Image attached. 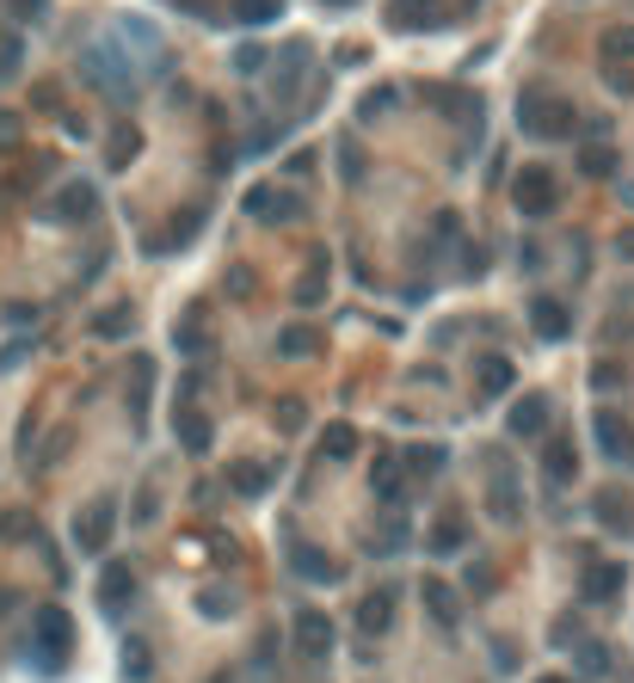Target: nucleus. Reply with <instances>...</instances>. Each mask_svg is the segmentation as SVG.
<instances>
[{"label": "nucleus", "instance_id": "38", "mask_svg": "<svg viewBox=\"0 0 634 683\" xmlns=\"http://www.w3.org/2000/svg\"><path fill=\"white\" fill-rule=\"evenodd\" d=\"M579 167L592 172V179H604V172H610L616 160H610V149H585V160H579Z\"/></svg>", "mask_w": 634, "mask_h": 683}, {"label": "nucleus", "instance_id": "44", "mask_svg": "<svg viewBox=\"0 0 634 683\" xmlns=\"http://www.w3.org/2000/svg\"><path fill=\"white\" fill-rule=\"evenodd\" d=\"M536 683H567V678H536Z\"/></svg>", "mask_w": 634, "mask_h": 683}, {"label": "nucleus", "instance_id": "24", "mask_svg": "<svg viewBox=\"0 0 634 683\" xmlns=\"http://www.w3.org/2000/svg\"><path fill=\"white\" fill-rule=\"evenodd\" d=\"M229 20L234 25H271L277 20V0H229Z\"/></svg>", "mask_w": 634, "mask_h": 683}, {"label": "nucleus", "instance_id": "43", "mask_svg": "<svg viewBox=\"0 0 634 683\" xmlns=\"http://www.w3.org/2000/svg\"><path fill=\"white\" fill-rule=\"evenodd\" d=\"M259 62H266L259 50H241V56H234V68H241V75H259Z\"/></svg>", "mask_w": 634, "mask_h": 683}, {"label": "nucleus", "instance_id": "18", "mask_svg": "<svg viewBox=\"0 0 634 683\" xmlns=\"http://www.w3.org/2000/svg\"><path fill=\"white\" fill-rule=\"evenodd\" d=\"M271 475H277L271 462H241V468H234V475H229V487H234V493H241V499H259V493H266V487H271Z\"/></svg>", "mask_w": 634, "mask_h": 683}, {"label": "nucleus", "instance_id": "41", "mask_svg": "<svg viewBox=\"0 0 634 683\" xmlns=\"http://www.w3.org/2000/svg\"><path fill=\"white\" fill-rule=\"evenodd\" d=\"M154 517V487H142V493H135V524H148Z\"/></svg>", "mask_w": 634, "mask_h": 683}, {"label": "nucleus", "instance_id": "27", "mask_svg": "<svg viewBox=\"0 0 634 683\" xmlns=\"http://www.w3.org/2000/svg\"><path fill=\"white\" fill-rule=\"evenodd\" d=\"M321 455H333V462L358 455V431H351V425H327V431H321Z\"/></svg>", "mask_w": 634, "mask_h": 683}, {"label": "nucleus", "instance_id": "3", "mask_svg": "<svg viewBox=\"0 0 634 683\" xmlns=\"http://www.w3.org/2000/svg\"><path fill=\"white\" fill-rule=\"evenodd\" d=\"M573 105H567V99L560 93H548V87H530V93H523V105H518V124L530 136H542V142H560V136H573Z\"/></svg>", "mask_w": 634, "mask_h": 683}, {"label": "nucleus", "instance_id": "5", "mask_svg": "<svg viewBox=\"0 0 634 683\" xmlns=\"http://www.w3.org/2000/svg\"><path fill=\"white\" fill-rule=\"evenodd\" d=\"M112 530H117V505L112 499H93V505L75 517V549L80 554H105L112 549Z\"/></svg>", "mask_w": 634, "mask_h": 683}, {"label": "nucleus", "instance_id": "10", "mask_svg": "<svg viewBox=\"0 0 634 683\" xmlns=\"http://www.w3.org/2000/svg\"><path fill=\"white\" fill-rule=\"evenodd\" d=\"M597 443H604V455H610V462L634 468V425L622 413H597Z\"/></svg>", "mask_w": 634, "mask_h": 683}, {"label": "nucleus", "instance_id": "33", "mask_svg": "<svg viewBox=\"0 0 634 683\" xmlns=\"http://www.w3.org/2000/svg\"><path fill=\"white\" fill-rule=\"evenodd\" d=\"M148 671H154V659H148V641H130V646H124V678H135V683H142Z\"/></svg>", "mask_w": 634, "mask_h": 683}, {"label": "nucleus", "instance_id": "14", "mask_svg": "<svg viewBox=\"0 0 634 683\" xmlns=\"http://www.w3.org/2000/svg\"><path fill=\"white\" fill-rule=\"evenodd\" d=\"M247 209L253 216H259V222H289V216H296V197H289V191H277V185H253L247 191Z\"/></svg>", "mask_w": 634, "mask_h": 683}, {"label": "nucleus", "instance_id": "15", "mask_svg": "<svg viewBox=\"0 0 634 683\" xmlns=\"http://www.w3.org/2000/svg\"><path fill=\"white\" fill-rule=\"evenodd\" d=\"M530 326H536L542 339H567V333H573V314H567V302H555V296H536Z\"/></svg>", "mask_w": 634, "mask_h": 683}, {"label": "nucleus", "instance_id": "11", "mask_svg": "<svg viewBox=\"0 0 634 683\" xmlns=\"http://www.w3.org/2000/svg\"><path fill=\"white\" fill-rule=\"evenodd\" d=\"M130 597H135V572L124 567V560H112V567L99 572V609H105V616H124Z\"/></svg>", "mask_w": 634, "mask_h": 683}, {"label": "nucleus", "instance_id": "29", "mask_svg": "<svg viewBox=\"0 0 634 683\" xmlns=\"http://www.w3.org/2000/svg\"><path fill=\"white\" fill-rule=\"evenodd\" d=\"M135 149H142V136H135L130 124H124V130H112V142H105V160H112V167H130Z\"/></svg>", "mask_w": 634, "mask_h": 683}, {"label": "nucleus", "instance_id": "28", "mask_svg": "<svg viewBox=\"0 0 634 683\" xmlns=\"http://www.w3.org/2000/svg\"><path fill=\"white\" fill-rule=\"evenodd\" d=\"M321 296H327V259H314V266L302 271V284H296V302L302 308H314Z\"/></svg>", "mask_w": 634, "mask_h": 683}, {"label": "nucleus", "instance_id": "39", "mask_svg": "<svg viewBox=\"0 0 634 683\" xmlns=\"http://www.w3.org/2000/svg\"><path fill=\"white\" fill-rule=\"evenodd\" d=\"M579 665H585V671H610V653H604V646H585V653H579Z\"/></svg>", "mask_w": 634, "mask_h": 683}, {"label": "nucleus", "instance_id": "16", "mask_svg": "<svg viewBox=\"0 0 634 683\" xmlns=\"http://www.w3.org/2000/svg\"><path fill=\"white\" fill-rule=\"evenodd\" d=\"M173 437H179V450H192V455H204V450H210V418H204V413H192V407H185V413H179L173 418Z\"/></svg>", "mask_w": 634, "mask_h": 683}, {"label": "nucleus", "instance_id": "2", "mask_svg": "<svg viewBox=\"0 0 634 683\" xmlns=\"http://www.w3.org/2000/svg\"><path fill=\"white\" fill-rule=\"evenodd\" d=\"M68 646H75L68 609L43 604L38 616H31V659H38V671H62V665H68Z\"/></svg>", "mask_w": 634, "mask_h": 683}, {"label": "nucleus", "instance_id": "35", "mask_svg": "<svg viewBox=\"0 0 634 683\" xmlns=\"http://www.w3.org/2000/svg\"><path fill=\"white\" fill-rule=\"evenodd\" d=\"M173 345H179V351H204V345H210V333H204V321L192 314V321H185V326L173 333Z\"/></svg>", "mask_w": 634, "mask_h": 683}, {"label": "nucleus", "instance_id": "32", "mask_svg": "<svg viewBox=\"0 0 634 683\" xmlns=\"http://www.w3.org/2000/svg\"><path fill=\"white\" fill-rule=\"evenodd\" d=\"M130 326H135V314H130V308H105V314L93 321V333H99V339H124Z\"/></svg>", "mask_w": 634, "mask_h": 683}, {"label": "nucleus", "instance_id": "6", "mask_svg": "<svg viewBox=\"0 0 634 683\" xmlns=\"http://www.w3.org/2000/svg\"><path fill=\"white\" fill-rule=\"evenodd\" d=\"M487 512L500 517V524H518L523 517V487H518V475L505 468L500 455H493V475H487Z\"/></svg>", "mask_w": 634, "mask_h": 683}, {"label": "nucleus", "instance_id": "20", "mask_svg": "<svg viewBox=\"0 0 634 683\" xmlns=\"http://www.w3.org/2000/svg\"><path fill=\"white\" fill-rule=\"evenodd\" d=\"M302 62H308V43H284V68H277V99H289L296 93V80H302Z\"/></svg>", "mask_w": 634, "mask_h": 683}, {"label": "nucleus", "instance_id": "8", "mask_svg": "<svg viewBox=\"0 0 634 683\" xmlns=\"http://www.w3.org/2000/svg\"><path fill=\"white\" fill-rule=\"evenodd\" d=\"M622 585H629V567H622V560H592V567H585V604H616Z\"/></svg>", "mask_w": 634, "mask_h": 683}, {"label": "nucleus", "instance_id": "22", "mask_svg": "<svg viewBox=\"0 0 634 683\" xmlns=\"http://www.w3.org/2000/svg\"><path fill=\"white\" fill-rule=\"evenodd\" d=\"M192 234H197V216H185V222H167V228H160V234H148V253H154V259H160V253L185 247Z\"/></svg>", "mask_w": 634, "mask_h": 683}, {"label": "nucleus", "instance_id": "19", "mask_svg": "<svg viewBox=\"0 0 634 683\" xmlns=\"http://www.w3.org/2000/svg\"><path fill=\"white\" fill-rule=\"evenodd\" d=\"M388 622H394V591H376V597H364V609H358V628H364V634H383Z\"/></svg>", "mask_w": 634, "mask_h": 683}, {"label": "nucleus", "instance_id": "4", "mask_svg": "<svg viewBox=\"0 0 634 683\" xmlns=\"http://www.w3.org/2000/svg\"><path fill=\"white\" fill-rule=\"evenodd\" d=\"M512 204H518V216H530V222H542V216H555L560 204V185L548 167H523L518 185H512Z\"/></svg>", "mask_w": 634, "mask_h": 683}, {"label": "nucleus", "instance_id": "7", "mask_svg": "<svg viewBox=\"0 0 634 683\" xmlns=\"http://www.w3.org/2000/svg\"><path fill=\"white\" fill-rule=\"evenodd\" d=\"M333 622L321 616V609H296V653L302 659H333Z\"/></svg>", "mask_w": 634, "mask_h": 683}, {"label": "nucleus", "instance_id": "21", "mask_svg": "<svg viewBox=\"0 0 634 683\" xmlns=\"http://www.w3.org/2000/svg\"><path fill=\"white\" fill-rule=\"evenodd\" d=\"M462 549H468V530H462L456 517H443L438 530L425 536V554H462Z\"/></svg>", "mask_w": 634, "mask_h": 683}, {"label": "nucleus", "instance_id": "34", "mask_svg": "<svg viewBox=\"0 0 634 683\" xmlns=\"http://www.w3.org/2000/svg\"><path fill=\"white\" fill-rule=\"evenodd\" d=\"M197 604H204V616H234V591L204 585V591H197Z\"/></svg>", "mask_w": 634, "mask_h": 683}, {"label": "nucleus", "instance_id": "37", "mask_svg": "<svg viewBox=\"0 0 634 683\" xmlns=\"http://www.w3.org/2000/svg\"><path fill=\"white\" fill-rule=\"evenodd\" d=\"M604 50H610V56H634V25H616V31H604Z\"/></svg>", "mask_w": 634, "mask_h": 683}, {"label": "nucleus", "instance_id": "36", "mask_svg": "<svg viewBox=\"0 0 634 683\" xmlns=\"http://www.w3.org/2000/svg\"><path fill=\"white\" fill-rule=\"evenodd\" d=\"M406 462H413V475H438V468H443V450H438V443H425V450H413Z\"/></svg>", "mask_w": 634, "mask_h": 683}, {"label": "nucleus", "instance_id": "17", "mask_svg": "<svg viewBox=\"0 0 634 683\" xmlns=\"http://www.w3.org/2000/svg\"><path fill=\"white\" fill-rule=\"evenodd\" d=\"M419 597H425V609L438 616V628H456V616H462V609H456V591L443 585V579H425V585H419Z\"/></svg>", "mask_w": 634, "mask_h": 683}, {"label": "nucleus", "instance_id": "30", "mask_svg": "<svg viewBox=\"0 0 634 683\" xmlns=\"http://www.w3.org/2000/svg\"><path fill=\"white\" fill-rule=\"evenodd\" d=\"M296 572H302V579H327V585L339 579V567H333L321 549H296Z\"/></svg>", "mask_w": 634, "mask_h": 683}, {"label": "nucleus", "instance_id": "9", "mask_svg": "<svg viewBox=\"0 0 634 683\" xmlns=\"http://www.w3.org/2000/svg\"><path fill=\"white\" fill-rule=\"evenodd\" d=\"M50 216H56V222H93V216H99V191L87 185V179L62 185V191H56V204H50Z\"/></svg>", "mask_w": 634, "mask_h": 683}, {"label": "nucleus", "instance_id": "25", "mask_svg": "<svg viewBox=\"0 0 634 683\" xmlns=\"http://www.w3.org/2000/svg\"><path fill=\"white\" fill-rule=\"evenodd\" d=\"M376 499H388V505H401L406 499V480H401V468H394V455L376 462Z\"/></svg>", "mask_w": 634, "mask_h": 683}, {"label": "nucleus", "instance_id": "42", "mask_svg": "<svg viewBox=\"0 0 634 683\" xmlns=\"http://www.w3.org/2000/svg\"><path fill=\"white\" fill-rule=\"evenodd\" d=\"M43 7H50V0H13V13H20V20H43Z\"/></svg>", "mask_w": 634, "mask_h": 683}, {"label": "nucleus", "instance_id": "40", "mask_svg": "<svg viewBox=\"0 0 634 683\" xmlns=\"http://www.w3.org/2000/svg\"><path fill=\"white\" fill-rule=\"evenodd\" d=\"M394 99H401V93H394V87H383V93H370V99H364V117L388 112V105H394Z\"/></svg>", "mask_w": 634, "mask_h": 683}, {"label": "nucleus", "instance_id": "12", "mask_svg": "<svg viewBox=\"0 0 634 683\" xmlns=\"http://www.w3.org/2000/svg\"><path fill=\"white\" fill-rule=\"evenodd\" d=\"M505 425H512V437H542L548 431V395H518Z\"/></svg>", "mask_w": 634, "mask_h": 683}, {"label": "nucleus", "instance_id": "23", "mask_svg": "<svg viewBox=\"0 0 634 683\" xmlns=\"http://www.w3.org/2000/svg\"><path fill=\"white\" fill-rule=\"evenodd\" d=\"M388 20L401 31H419V25H431V0H388Z\"/></svg>", "mask_w": 634, "mask_h": 683}, {"label": "nucleus", "instance_id": "26", "mask_svg": "<svg viewBox=\"0 0 634 683\" xmlns=\"http://www.w3.org/2000/svg\"><path fill=\"white\" fill-rule=\"evenodd\" d=\"M475 388H481V395H505V388H512V363H505V358H481Z\"/></svg>", "mask_w": 634, "mask_h": 683}, {"label": "nucleus", "instance_id": "31", "mask_svg": "<svg viewBox=\"0 0 634 683\" xmlns=\"http://www.w3.org/2000/svg\"><path fill=\"white\" fill-rule=\"evenodd\" d=\"M314 333H308V326H284V333H277V358H308V351H314Z\"/></svg>", "mask_w": 634, "mask_h": 683}, {"label": "nucleus", "instance_id": "13", "mask_svg": "<svg viewBox=\"0 0 634 683\" xmlns=\"http://www.w3.org/2000/svg\"><path fill=\"white\" fill-rule=\"evenodd\" d=\"M573 468H579L573 437L555 431V437H548V450H542V475H548V487H567V480H573Z\"/></svg>", "mask_w": 634, "mask_h": 683}, {"label": "nucleus", "instance_id": "1", "mask_svg": "<svg viewBox=\"0 0 634 683\" xmlns=\"http://www.w3.org/2000/svg\"><path fill=\"white\" fill-rule=\"evenodd\" d=\"M80 75L93 80L105 99H135V87H142V75H135V56H130V43L117 38V43H93L87 56H80Z\"/></svg>", "mask_w": 634, "mask_h": 683}]
</instances>
